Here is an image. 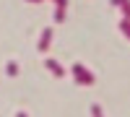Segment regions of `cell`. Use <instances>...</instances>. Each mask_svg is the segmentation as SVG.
Segmentation results:
<instances>
[{"mask_svg": "<svg viewBox=\"0 0 130 117\" xmlns=\"http://www.w3.org/2000/svg\"><path fill=\"white\" fill-rule=\"evenodd\" d=\"M73 73H75V78H78L81 83H86V86H91V83L96 81V78H94V76H91V73L86 70L83 65H75V68H73Z\"/></svg>", "mask_w": 130, "mask_h": 117, "instance_id": "1", "label": "cell"}, {"mask_svg": "<svg viewBox=\"0 0 130 117\" xmlns=\"http://www.w3.org/2000/svg\"><path fill=\"white\" fill-rule=\"evenodd\" d=\"M112 3L122 8V16H125V18H130V0H112Z\"/></svg>", "mask_w": 130, "mask_h": 117, "instance_id": "2", "label": "cell"}, {"mask_svg": "<svg viewBox=\"0 0 130 117\" xmlns=\"http://www.w3.org/2000/svg\"><path fill=\"white\" fill-rule=\"evenodd\" d=\"M120 31L130 39V18H122V21H120Z\"/></svg>", "mask_w": 130, "mask_h": 117, "instance_id": "3", "label": "cell"}, {"mask_svg": "<svg viewBox=\"0 0 130 117\" xmlns=\"http://www.w3.org/2000/svg\"><path fill=\"white\" fill-rule=\"evenodd\" d=\"M47 65H50V70H55V76H62V68L57 65V62H55V60H50V62H47Z\"/></svg>", "mask_w": 130, "mask_h": 117, "instance_id": "4", "label": "cell"}, {"mask_svg": "<svg viewBox=\"0 0 130 117\" xmlns=\"http://www.w3.org/2000/svg\"><path fill=\"white\" fill-rule=\"evenodd\" d=\"M91 114H94V117H102V107H96V104H94V107H91Z\"/></svg>", "mask_w": 130, "mask_h": 117, "instance_id": "5", "label": "cell"}, {"mask_svg": "<svg viewBox=\"0 0 130 117\" xmlns=\"http://www.w3.org/2000/svg\"><path fill=\"white\" fill-rule=\"evenodd\" d=\"M47 44H50V31H44V39H42V49H44Z\"/></svg>", "mask_w": 130, "mask_h": 117, "instance_id": "6", "label": "cell"}]
</instances>
